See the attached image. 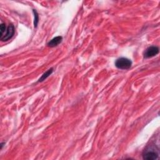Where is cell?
Instances as JSON below:
<instances>
[{"label":"cell","instance_id":"cell-4","mask_svg":"<svg viewBox=\"0 0 160 160\" xmlns=\"http://www.w3.org/2000/svg\"><path fill=\"white\" fill-rule=\"evenodd\" d=\"M159 53V48L157 46H152L148 48L144 52V58H149L156 56Z\"/></svg>","mask_w":160,"mask_h":160},{"label":"cell","instance_id":"cell-5","mask_svg":"<svg viewBox=\"0 0 160 160\" xmlns=\"http://www.w3.org/2000/svg\"><path fill=\"white\" fill-rule=\"evenodd\" d=\"M62 40V38L61 36H56L54 38H52L51 40H50L48 42V46L49 47H55L56 46H58L59 44H60Z\"/></svg>","mask_w":160,"mask_h":160},{"label":"cell","instance_id":"cell-2","mask_svg":"<svg viewBox=\"0 0 160 160\" xmlns=\"http://www.w3.org/2000/svg\"><path fill=\"white\" fill-rule=\"evenodd\" d=\"M132 61L126 58H120L115 61V66L120 69H128L131 67Z\"/></svg>","mask_w":160,"mask_h":160},{"label":"cell","instance_id":"cell-3","mask_svg":"<svg viewBox=\"0 0 160 160\" xmlns=\"http://www.w3.org/2000/svg\"><path fill=\"white\" fill-rule=\"evenodd\" d=\"M14 27L12 24H9L8 26H7L6 30L4 33L0 35V39L2 41H7L9 40L14 34Z\"/></svg>","mask_w":160,"mask_h":160},{"label":"cell","instance_id":"cell-1","mask_svg":"<svg viewBox=\"0 0 160 160\" xmlns=\"http://www.w3.org/2000/svg\"><path fill=\"white\" fill-rule=\"evenodd\" d=\"M159 149L154 144L147 146L143 151L142 158L146 160H155L159 157Z\"/></svg>","mask_w":160,"mask_h":160},{"label":"cell","instance_id":"cell-7","mask_svg":"<svg viewBox=\"0 0 160 160\" xmlns=\"http://www.w3.org/2000/svg\"><path fill=\"white\" fill-rule=\"evenodd\" d=\"M33 12H34V27H37L38 21H39V16H38V14L36 12V11H35V9H33Z\"/></svg>","mask_w":160,"mask_h":160},{"label":"cell","instance_id":"cell-6","mask_svg":"<svg viewBox=\"0 0 160 160\" xmlns=\"http://www.w3.org/2000/svg\"><path fill=\"white\" fill-rule=\"evenodd\" d=\"M52 71H53V69H52V68H51V69H48L46 72H44V73L41 76V77L39 79V81H39V82H42V81H44L47 78H48V77L52 74Z\"/></svg>","mask_w":160,"mask_h":160}]
</instances>
